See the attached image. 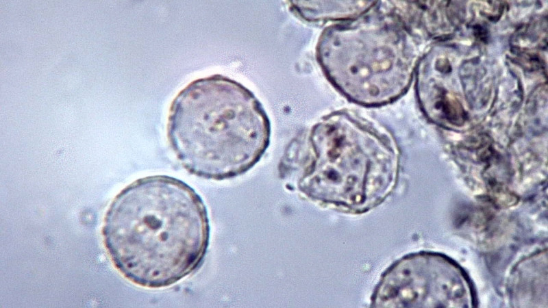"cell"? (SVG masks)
Masks as SVG:
<instances>
[{
	"mask_svg": "<svg viewBox=\"0 0 548 308\" xmlns=\"http://www.w3.org/2000/svg\"><path fill=\"white\" fill-rule=\"evenodd\" d=\"M377 2L356 18L326 27L316 48L318 62L334 88L349 101L369 107L390 103L403 88L393 73L388 18L378 10Z\"/></svg>",
	"mask_w": 548,
	"mask_h": 308,
	"instance_id": "4",
	"label": "cell"
},
{
	"mask_svg": "<svg viewBox=\"0 0 548 308\" xmlns=\"http://www.w3.org/2000/svg\"><path fill=\"white\" fill-rule=\"evenodd\" d=\"M377 1H290L292 9L304 20L345 21L356 18L371 10Z\"/></svg>",
	"mask_w": 548,
	"mask_h": 308,
	"instance_id": "5",
	"label": "cell"
},
{
	"mask_svg": "<svg viewBox=\"0 0 548 308\" xmlns=\"http://www.w3.org/2000/svg\"><path fill=\"white\" fill-rule=\"evenodd\" d=\"M444 116L455 125H461L465 120V113L460 104L455 99L443 95L436 103Z\"/></svg>",
	"mask_w": 548,
	"mask_h": 308,
	"instance_id": "6",
	"label": "cell"
},
{
	"mask_svg": "<svg viewBox=\"0 0 548 308\" xmlns=\"http://www.w3.org/2000/svg\"><path fill=\"white\" fill-rule=\"evenodd\" d=\"M166 131L186 171L222 181L245 174L260 161L270 143L271 124L251 91L214 75L190 82L177 94Z\"/></svg>",
	"mask_w": 548,
	"mask_h": 308,
	"instance_id": "3",
	"label": "cell"
},
{
	"mask_svg": "<svg viewBox=\"0 0 548 308\" xmlns=\"http://www.w3.org/2000/svg\"><path fill=\"white\" fill-rule=\"evenodd\" d=\"M210 222L201 196L167 175L140 178L111 202L102 229L116 268L147 288L171 286L197 270L209 245Z\"/></svg>",
	"mask_w": 548,
	"mask_h": 308,
	"instance_id": "1",
	"label": "cell"
},
{
	"mask_svg": "<svg viewBox=\"0 0 548 308\" xmlns=\"http://www.w3.org/2000/svg\"><path fill=\"white\" fill-rule=\"evenodd\" d=\"M279 171L311 200L362 214L378 205L388 194L395 156L378 124L338 110L322 117L290 143Z\"/></svg>",
	"mask_w": 548,
	"mask_h": 308,
	"instance_id": "2",
	"label": "cell"
}]
</instances>
